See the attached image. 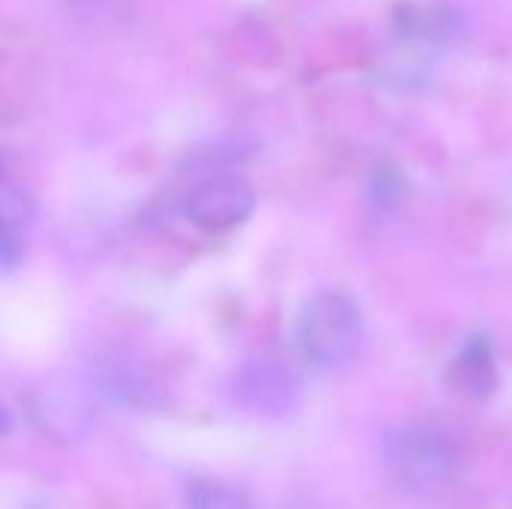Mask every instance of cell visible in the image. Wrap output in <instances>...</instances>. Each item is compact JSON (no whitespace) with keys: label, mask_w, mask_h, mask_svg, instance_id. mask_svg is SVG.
Masks as SVG:
<instances>
[{"label":"cell","mask_w":512,"mask_h":509,"mask_svg":"<svg viewBox=\"0 0 512 509\" xmlns=\"http://www.w3.org/2000/svg\"><path fill=\"white\" fill-rule=\"evenodd\" d=\"M363 315L351 294L318 291L297 318V348L315 369H339L360 351Z\"/></svg>","instance_id":"cell-1"},{"label":"cell","mask_w":512,"mask_h":509,"mask_svg":"<svg viewBox=\"0 0 512 509\" xmlns=\"http://www.w3.org/2000/svg\"><path fill=\"white\" fill-rule=\"evenodd\" d=\"M384 465L399 489L435 492L456 474L459 453L453 441L432 429H405L387 441Z\"/></svg>","instance_id":"cell-2"},{"label":"cell","mask_w":512,"mask_h":509,"mask_svg":"<svg viewBox=\"0 0 512 509\" xmlns=\"http://www.w3.org/2000/svg\"><path fill=\"white\" fill-rule=\"evenodd\" d=\"M255 210L252 186L237 174H213L201 180L186 198V216L204 231H228Z\"/></svg>","instance_id":"cell-3"},{"label":"cell","mask_w":512,"mask_h":509,"mask_svg":"<svg viewBox=\"0 0 512 509\" xmlns=\"http://www.w3.org/2000/svg\"><path fill=\"white\" fill-rule=\"evenodd\" d=\"M237 399L261 417H282L291 414L300 399V384L288 366L279 360L261 357L243 366L237 378Z\"/></svg>","instance_id":"cell-4"},{"label":"cell","mask_w":512,"mask_h":509,"mask_svg":"<svg viewBox=\"0 0 512 509\" xmlns=\"http://www.w3.org/2000/svg\"><path fill=\"white\" fill-rule=\"evenodd\" d=\"M450 381L456 384V390H462L465 396L483 399L495 390L498 384V369H495V357L492 348L483 339H471L459 357L450 366Z\"/></svg>","instance_id":"cell-5"},{"label":"cell","mask_w":512,"mask_h":509,"mask_svg":"<svg viewBox=\"0 0 512 509\" xmlns=\"http://www.w3.org/2000/svg\"><path fill=\"white\" fill-rule=\"evenodd\" d=\"M399 21L411 39L423 42H456L465 33L462 12L450 6H414L411 15H402Z\"/></svg>","instance_id":"cell-6"},{"label":"cell","mask_w":512,"mask_h":509,"mask_svg":"<svg viewBox=\"0 0 512 509\" xmlns=\"http://www.w3.org/2000/svg\"><path fill=\"white\" fill-rule=\"evenodd\" d=\"M186 509H255L252 501L225 483H210V480H195L186 489Z\"/></svg>","instance_id":"cell-7"},{"label":"cell","mask_w":512,"mask_h":509,"mask_svg":"<svg viewBox=\"0 0 512 509\" xmlns=\"http://www.w3.org/2000/svg\"><path fill=\"white\" fill-rule=\"evenodd\" d=\"M24 255V231L0 222V270H12Z\"/></svg>","instance_id":"cell-8"}]
</instances>
